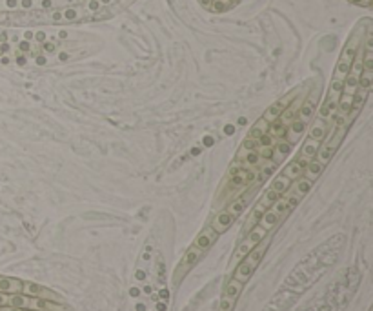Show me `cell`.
<instances>
[{
    "label": "cell",
    "instance_id": "obj_1",
    "mask_svg": "<svg viewBox=\"0 0 373 311\" xmlns=\"http://www.w3.org/2000/svg\"><path fill=\"white\" fill-rule=\"evenodd\" d=\"M109 11L97 6H71L60 9H27V11H6L0 13V27H27V26H58V24H79L91 20H104Z\"/></svg>",
    "mask_w": 373,
    "mask_h": 311
},
{
    "label": "cell",
    "instance_id": "obj_2",
    "mask_svg": "<svg viewBox=\"0 0 373 311\" xmlns=\"http://www.w3.org/2000/svg\"><path fill=\"white\" fill-rule=\"evenodd\" d=\"M109 0H0V13L6 11H27V9H60L71 6H97L102 8Z\"/></svg>",
    "mask_w": 373,
    "mask_h": 311
},
{
    "label": "cell",
    "instance_id": "obj_3",
    "mask_svg": "<svg viewBox=\"0 0 373 311\" xmlns=\"http://www.w3.org/2000/svg\"><path fill=\"white\" fill-rule=\"evenodd\" d=\"M362 29L364 27L362 26H357L355 31L351 33V36L348 38L346 46H344V49H342L341 57H339V62H337V67H335V73H333V80L331 82H341V84H344V79H346L348 71H350L351 64H353V58H355L357 51L360 49V46H362Z\"/></svg>",
    "mask_w": 373,
    "mask_h": 311
},
{
    "label": "cell",
    "instance_id": "obj_4",
    "mask_svg": "<svg viewBox=\"0 0 373 311\" xmlns=\"http://www.w3.org/2000/svg\"><path fill=\"white\" fill-rule=\"evenodd\" d=\"M266 248H268V242L264 239L258 242L257 246H255L251 251H249L248 255L244 257V260L237 266L235 269V277L233 279H237L239 282H242V284H246L249 280V277L253 275V271L257 269L258 262L262 260V257H264V253H266Z\"/></svg>",
    "mask_w": 373,
    "mask_h": 311
},
{
    "label": "cell",
    "instance_id": "obj_5",
    "mask_svg": "<svg viewBox=\"0 0 373 311\" xmlns=\"http://www.w3.org/2000/svg\"><path fill=\"white\" fill-rule=\"evenodd\" d=\"M266 235H268V231L262 226H258V224L255 227H251V229L248 231V237H246V239L240 242L239 248H237L235 255H233V264L239 262L240 258H244L246 255H248L249 251H251V249H253L255 246L260 242L262 239H266Z\"/></svg>",
    "mask_w": 373,
    "mask_h": 311
},
{
    "label": "cell",
    "instance_id": "obj_6",
    "mask_svg": "<svg viewBox=\"0 0 373 311\" xmlns=\"http://www.w3.org/2000/svg\"><path fill=\"white\" fill-rule=\"evenodd\" d=\"M301 295L302 293H299V291H295V289L282 288L280 291H277L275 297L268 302V306L264 311H288L289 307L293 306L299 298H301Z\"/></svg>",
    "mask_w": 373,
    "mask_h": 311
},
{
    "label": "cell",
    "instance_id": "obj_7",
    "mask_svg": "<svg viewBox=\"0 0 373 311\" xmlns=\"http://www.w3.org/2000/svg\"><path fill=\"white\" fill-rule=\"evenodd\" d=\"M242 282H239L237 279H231L228 282L226 289H224V295H222V300H220V311H231L233 309V304H235L237 297L240 295L242 291Z\"/></svg>",
    "mask_w": 373,
    "mask_h": 311
},
{
    "label": "cell",
    "instance_id": "obj_8",
    "mask_svg": "<svg viewBox=\"0 0 373 311\" xmlns=\"http://www.w3.org/2000/svg\"><path fill=\"white\" fill-rule=\"evenodd\" d=\"M295 95H297V93H295V91H293V93L289 95V97L280 98L279 102H275L271 107H268L266 113H264V116H262V119L268 120V122H273V120H277V119H279V116H280V113L284 111L286 107L289 106V102H291V100H293V98H295Z\"/></svg>",
    "mask_w": 373,
    "mask_h": 311
},
{
    "label": "cell",
    "instance_id": "obj_9",
    "mask_svg": "<svg viewBox=\"0 0 373 311\" xmlns=\"http://www.w3.org/2000/svg\"><path fill=\"white\" fill-rule=\"evenodd\" d=\"M308 162H310V159H304V157H299L295 162H291V164H288L284 168V171H282V175H284L286 178H299L302 173H304V169H306Z\"/></svg>",
    "mask_w": 373,
    "mask_h": 311
},
{
    "label": "cell",
    "instance_id": "obj_10",
    "mask_svg": "<svg viewBox=\"0 0 373 311\" xmlns=\"http://www.w3.org/2000/svg\"><path fill=\"white\" fill-rule=\"evenodd\" d=\"M217 237H218V233L215 231L213 227H211V226L206 227L204 231H202L199 237H197V240H195V248H199L200 251H202V249L211 248V244H213L215 240H217Z\"/></svg>",
    "mask_w": 373,
    "mask_h": 311
},
{
    "label": "cell",
    "instance_id": "obj_11",
    "mask_svg": "<svg viewBox=\"0 0 373 311\" xmlns=\"http://www.w3.org/2000/svg\"><path fill=\"white\" fill-rule=\"evenodd\" d=\"M22 293H27L29 297H40V298H58L53 291H49V289L42 288V286H36L31 284V282H24L22 284Z\"/></svg>",
    "mask_w": 373,
    "mask_h": 311
},
{
    "label": "cell",
    "instance_id": "obj_12",
    "mask_svg": "<svg viewBox=\"0 0 373 311\" xmlns=\"http://www.w3.org/2000/svg\"><path fill=\"white\" fill-rule=\"evenodd\" d=\"M315 107H317V93L310 95V98H308L306 102L301 104V107H299V120L306 124L308 120L313 116V113H315Z\"/></svg>",
    "mask_w": 373,
    "mask_h": 311
},
{
    "label": "cell",
    "instance_id": "obj_13",
    "mask_svg": "<svg viewBox=\"0 0 373 311\" xmlns=\"http://www.w3.org/2000/svg\"><path fill=\"white\" fill-rule=\"evenodd\" d=\"M233 222H235V217H233L231 213H228V211H222V213H218L217 217L213 218V222H211V227H213L215 231L220 235V233L226 231L228 227H230Z\"/></svg>",
    "mask_w": 373,
    "mask_h": 311
},
{
    "label": "cell",
    "instance_id": "obj_14",
    "mask_svg": "<svg viewBox=\"0 0 373 311\" xmlns=\"http://www.w3.org/2000/svg\"><path fill=\"white\" fill-rule=\"evenodd\" d=\"M22 280L0 277V293H22Z\"/></svg>",
    "mask_w": 373,
    "mask_h": 311
},
{
    "label": "cell",
    "instance_id": "obj_15",
    "mask_svg": "<svg viewBox=\"0 0 373 311\" xmlns=\"http://www.w3.org/2000/svg\"><path fill=\"white\" fill-rule=\"evenodd\" d=\"M326 135H328V124H326V120L322 119V116H319V119L315 120V124L311 126L310 137L308 138H313V140H317V142H322Z\"/></svg>",
    "mask_w": 373,
    "mask_h": 311
},
{
    "label": "cell",
    "instance_id": "obj_16",
    "mask_svg": "<svg viewBox=\"0 0 373 311\" xmlns=\"http://www.w3.org/2000/svg\"><path fill=\"white\" fill-rule=\"evenodd\" d=\"M199 258H200V249L195 248V246H193V248H190V249H188V253L184 255V258L180 260L178 271H182V269H184V273H186L190 267H193L197 262H199Z\"/></svg>",
    "mask_w": 373,
    "mask_h": 311
},
{
    "label": "cell",
    "instance_id": "obj_17",
    "mask_svg": "<svg viewBox=\"0 0 373 311\" xmlns=\"http://www.w3.org/2000/svg\"><path fill=\"white\" fill-rule=\"evenodd\" d=\"M311 186H313V180H310V178H301L297 184H295L293 187H288V195H293V197H304L308 191L311 189Z\"/></svg>",
    "mask_w": 373,
    "mask_h": 311
},
{
    "label": "cell",
    "instance_id": "obj_18",
    "mask_svg": "<svg viewBox=\"0 0 373 311\" xmlns=\"http://www.w3.org/2000/svg\"><path fill=\"white\" fill-rule=\"evenodd\" d=\"M320 147V142H317V140H313V138H306L304 140V144H302V149H301V157H304V159H315L317 151H319Z\"/></svg>",
    "mask_w": 373,
    "mask_h": 311
},
{
    "label": "cell",
    "instance_id": "obj_19",
    "mask_svg": "<svg viewBox=\"0 0 373 311\" xmlns=\"http://www.w3.org/2000/svg\"><path fill=\"white\" fill-rule=\"evenodd\" d=\"M304 122H301V120H295V122H291L288 128V142L289 144H295L301 138V135L304 133Z\"/></svg>",
    "mask_w": 373,
    "mask_h": 311
},
{
    "label": "cell",
    "instance_id": "obj_20",
    "mask_svg": "<svg viewBox=\"0 0 373 311\" xmlns=\"http://www.w3.org/2000/svg\"><path fill=\"white\" fill-rule=\"evenodd\" d=\"M322 171H324V166L320 164L317 159H313V160H310V162H308L306 169H304V177L310 178V180H315L317 177H320V173H322Z\"/></svg>",
    "mask_w": 373,
    "mask_h": 311
},
{
    "label": "cell",
    "instance_id": "obj_21",
    "mask_svg": "<svg viewBox=\"0 0 373 311\" xmlns=\"http://www.w3.org/2000/svg\"><path fill=\"white\" fill-rule=\"evenodd\" d=\"M279 220H280V218L277 217V215L273 213L271 209H266V211L262 213L260 220H258V226H262L264 229H266V231H270L271 227L277 226V222H279Z\"/></svg>",
    "mask_w": 373,
    "mask_h": 311
},
{
    "label": "cell",
    "instance_id": "obj_22",
    "mask_svg": "<svg viewBox=\"0 0 373 311\" xmlns=\"http://www.w3.org/2000/svg\"><path fill=\"white\" fill-rule=\"evenodd\" d=\"M279 199H280V193H277L275 189H271V187H270V189H268V191L264 193V195H262V199L258 200V204L264 206V208H266V209H270L271 206L275 204V202H277V200H279Z\"/></svg>",
    "mask_w": 373,
    "mask_h": 311
},
{
    "label": "cell",
    "instance_id": "obj_23",
    "mask_svg": "<svg viewBox=\"0 0 373 311\" xmlns=\"http://www.w3.org/2000/svg\"><path fill=\"white\" fill-rule=\"evenodd\" d=\"M268 128H270V122L264 119H260L253 128L249 129V138H255L257 140L258 137H262L264 133H268Z\"/></svg>",
    "mask_w": 373,
    "mask_h": 311
},
{
    "label": "cell",
    "instance_id": "obj_24",
    "mask_svg": "<svg viewBox=\"0 0 373 311\" xmlns=\"http://www.w3.org/2000/svg\"><path fill=\"white\" fill-rule=\"evenodd\" d=\"M268 133H270L271 137H282V135H286V124L282 120H273V122H270Z\"/></svg>",
    "mask_w": 373,
    "mask_h": 311
},
{
    "label": "cell",
    "instance_id": "obj_25",
    "mask_svg": "<svg viewBox=\"0 0 373 311\" xmlns=\"http://www.w3.org/2000/svg\"><path fill=\"white\" fill-rule=\"evenodd\" d=\"M288 187H289V178H286L284 175H280L279 178H275V180L271 182V189H275L280 195L288 191Z\"/></svg>",
    "mask_w": 373,
    "mask_h": 311
},
{
    "label": "cell",
    "instance_id": "obj_26",
    "mask_svg": "<svg viewBox=\"0 0 373 311\" xmlns=\"http://www.w3.org/2000/svg\"><path fill=\"white\" fill-rule=\"evenodd\" d=\"M246 206H248V199H239V200H235V202H233V204H231L230 208L226 209V211H228V213H231L233 217L237 218L246 209Z\"/></svg>",
    "mask_w": 373,
    "mask_h": 311
},
{
    "label": "cell",
    "instance_id": "obj_27",
    "mask_svg": "<svg viewBox=\"0 0 373 311\" xmlns=\"http://www.w3.org/2000/svg\"><path fill=\"white\" fill-rule=\"evenodd\" d=\"M291 146H293V144H289V142H280V144H277V153L273 157H275V160H280L282 159V157H286L288 155L289 151H291Z\"/></svg>",
    "mask_w": 373,
    "mask_h": 311
},
{
    "label": "cell",
    "instance_id": "obj_28",
    "mask_svg": "<svg viewBox=\"0 0 373 311\" xmlns=\"http://www.w3.org/2000/svg\"><path fill=\"white\" fill-rule=\"evenodd\" d=\"M242 149H246V151H255V149H258V142L255 140V138H246L244 142H242Z\"/></svg>",
    "mask_w": 373,
    "mask_h": 311
},
{
    "label": "cell",
    "instance_id": "obj_29",
    "mask_svg": "<svg viewBox=\"0 0 373 311\" xmlns=\"http://www.w3.org/2000/svg\"><path fill=\"white\" fill-rule=\"evenodd\" d=\"M258 151V157H262V159H273V149H271V146H262L257 149Z\"/></svg>",
    "mask_w": 373,
    "mask_h": 311
},
{
    "label": "cell",
    "instance_id": "obj_30",
    "mask_svg": "<svg viewBox=\"0 0 373 311\" xmlns=\"http://www.w3.org/2000/svg\"><path fill=\"white\" fill-rule=\"evenodd\" d=\"M258 159H260V157H258V153L249 151V155H248V164H257Z\"/></svg>",
    "mask_w": 373,
    "mask_h": 311
},
{
    "label": "cell",
    "instance_id": "obj_31",
    "mask_svg": "<svg viewBox=\"0 0 373 311\" xmlns=\"http://www.w3.org/2000/svg\"><path fill=\"white\" fill-rule=\"evenodd\" d=\"M135 279H137V280H144V279H146V273H144V271H140V269H138V271L135 273Z\"/></svg>",
    "mask_w": 373,
    "mask_h": 311
},
{
    "label": "cell",
    "instance_id": "obj_32",
    "mask_svg": "<svg viewBox=\"0 0 373 311\" xmlns=\"http://www.w3.org/2000/svg\"><path fill=\"white\" fill-rule=\"evenodd\" d=\"M129 293H131V297H138V293H140V291H138V288H131V291H129Z\"/></svg>",
    "mask_w": 373,
    "mask_h": 311
},
{
    "label": "cell",
    "instance_id": "obj_33",
    "mask_svg": "<svg viewBox=\"0 0 373 311\" xmlns=\"http://www.w3.org/2000/svg\"><path fill=\"white\" fill-rule=\"evenodd\" d=\"M224 133H233V126H226V128H224Z\"/></svg>",
    "mask_w": 373,
    "mask_h": 311
},
{
    "label": "cell",
    "instance_id": "obj_34",
    "mask_svg": "<svg viewBox=\"0 0 373 311\" xmlns=\"http://www.w3.org/2000/svg\"><path fill=\"white\" fill-rule=\"evenodd\" d=\"M246 122H248V120L242 116V119H239V122H237V124H239V126H246Z\"/></svg>",
    "mask_w": 373,
    "mask_h": 311
},
{
    "label": "cell",
    "instance_id": "obj_35",
    "mask_svg": "<svg viewBox=\"0 0 373 311\" xmlns=\"http://www.w3.org/2000/svg\"><path fill=\"white\" fill-rule=\"evenodd\" d=\"M157 307H159V311H164V309H166V304H164V302H160Z\"/></svg>",
    "mask_w": 373,
    "mask_h": 311
},
{
    "label": "cell",
    "instance_id": "obj_36",
    "mask_svg": "<svg viewBox=\"0 0 373 311\" xmlns=\"http://www.w3.org/2000/svg\"><path fill=\"white\" fill-rule=\"evenodd\" d=\"M160 295H162V298H168V291H166V289H162V293Z\"/></svg>",
    "mask_w": 373,
    "mask_h": 311
},
{
    "label": "cell",
    "instance_id": "obj_37",
    "mask_svg": "<svg viewBox=\"0 0 373 311\" xmlns=\"http://www.w3.org/2000/svg\"><path fill=\"white\" fill-rule=\"evenodd\" d=\"M137 311H144V306H142V304H137Z\"/></svg>",
    "mask_w": 373,
    "mask_h": 311
}]
</instances>
